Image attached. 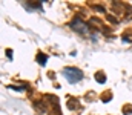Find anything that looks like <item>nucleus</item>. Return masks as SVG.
<instances>
[{"label":"nucleus","mask_w":132,"mask_h":115,"mask_svg":"<svg viewBox=\"0 0 132 115\" xmlns=\"http://www.w3.org/2000/svg\"><path fill=\"white\" fill-rule=\"evenodd\" d=\"M8 87H9V89H14V91H23V87H20V86H12V84H9Z\"/></svg>","instance_id":"nucleus-11"},{"label":"nucleus","mask_w":132,"mask_h":115,"mask_svg":"<svg viewBox=\"0 0 132 115\" xmlns=\"http://www.w3.org/2000/svg\"><path fill=\"white\" fill-rule=\"evenodd\" d=\"M26 9H42V3H29V5H25Z\"/></svg>","instance_id":"nucleus-6"},{"label":"nucleus","mask_w":132,"mask_h":115,"mask_svg":"<svg viewBox=\"0 0 132 115\" xmlns=\"http://www.w3.org/2000/svg\"><path fill=\"white\" fill-rule=\"evenodd\" d=\"M63 75L65 78L71 83V84H75L78 83L83 78V72L80 69H77V68H72V66H69V68H65L63 69Z\"/></svg>","instance_id":"nucleus-1"},{"label":"nucleus","mask_w":132,"mask_h":115,"mask_svg":"<svg viewBox=\"0 0 132 115\" xmlns=\"http://www.w3.org/2000/svg\"><path fill=\"white\" fill-rule=\"evenodd\" d=\"M66 104H68V109H69V111H75V109L78 108V100H75V98H69Z\"/></svg>","instance_id":"nucleus-4"},{"label":"nucleus","mask_w":132,"mask_h":115,"mask_svg":"<svg viewBox=\"0 0 132 115\" xmlns=\"http://www.w3.org/2000/svg\"><path fill=\"white\" fill-rule=\"evenodd\" d=\"M92 8L95 11H98V12H103V14H106V11H104V8L103 6H100V5H92Z\"/></svg>","instance_id":"nucleus-9"},{"label":"nucleus","mask_w":132,"mask_h":115,"mask_svg":"<svg viewBox=\"0 0 132 115\" xmlns=\"http://www.w3.org/2000/svg\"><path fill=\"white\" fill-rule=\"evenodd\" d=\"M36 60H37V63H39V65L45 66V65H46V61H48V55H45L43 52H39L37 57H36Z\"/></svg>","instance_id":"nucleus-3"},{"label":"nucleus","mask_w":132,"mask_h":115,"mask_svg":"<svg viewBox=\"0 0 132 115\" xmlns=\"http://www.w3.org/2000/svg\"><path fill=\"white\" fill-rule=\"evenodd\" d=\"M6 57L9 58V60H12V51L11 49H6Z\"/></svg>","instance_id":"nucleus-12"},{"label":"nucleus","mask_w":132,"mask_h":115,"mask_svg":"<svg viewBox=\"0 0 132 115\" xmlns=\"http://www.w3.org/2000/svg\"><path fill=\"white\" fill-rule=\"evenodd\" d=\"M69 26H71V28L74 29V31H77V32H80V34H85L88 29H89V26H88L86 23H83L80 19H78V17H75V19L69 23Z\"/></svg>","instance_id":"nucleus-2"},{"label":"nucleus","mask_w":132,"mask_h":115,"mask_svg":"<svg viewBox=\"0 0 132 115\" xmlns=\"http://www.w3.org/2000/svg\"><path fill=\"white\" fill-rule=\"evenodd\" d=\"M111 98H112V92H106V94H103V95H101V100H103L104 103L111 101Z\"/></svg>","instance_id":"nucleus-7"},{"label":"nucleus","mask_w":132,"mask_h":115,"mask_svg":"<svg viewBox=\"0 0 132 115\" xmlns=\"http://www.w3.org/2000/svg\"><path fill=\"white\" fill-rule=\"evenodd\" d=\"M95 80H97V83H100V84H104V81H106V75H104V72L98 71V72L95 74Z\"/></svg>","instance_id":"nucleus-5"},{"label":"nucleus","mask_w":132,"mask_h":115,"mask_svg":"<svg viewBox=\"0 0 132 115\" xmlns=\"http://www.w3.org/2000/svg\"><path fill=\"white\" fill-rule=\"evenodd\" d=\"M123 111H125V114L128 115V114H132V106H125V108H123Z\"/></svg>","instance_id":"nucleus-10"},{"label":"nucleus","mask_w":132,"mask_h":115,"mask_svg":"<svg viewBox=\"0 0 132 115\" xmlns=\"http://www.w3.org/2000/svg\"><path fill=\"white\" fill-rule=\"evenodd\" d=\"M104 17H106V19H108L111 23H114V25H117V23H118V19H117V17H114V15H111V14H106Z\"/></svg>","instance_id":"nucleus-8"}]
</instances>
